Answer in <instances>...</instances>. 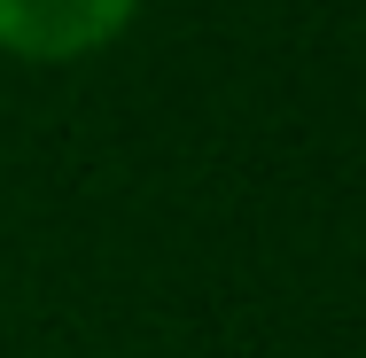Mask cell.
<instances>
[{
	"label": "cell",
	"mask_w": 366,
	"mask_h": 358,
	"mask_svg": "<svg viewBox=\"0 0 366 358\" xmlns=\"http://www.w3.org/2000/svg\"><path fill=\"white\" fill-rule=\"evenodd\" d=\"M141 0H0V55L16 63H86L125 39Z\"/></svg>",
	"instance_id": "6da1fadb"
}]
</instances>
